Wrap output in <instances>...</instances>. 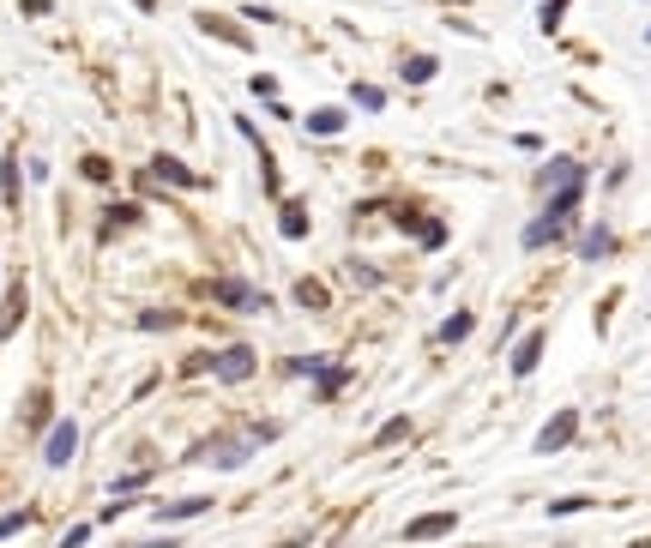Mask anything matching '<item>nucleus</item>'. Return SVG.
Here are the masks:
<instances>
[{
  "label": "nucleus",
  "mask_w": 651,
  "mask_h": 548,
  "mask_svg": "<svg viewBox=\"0 0 651 548\" xmlns=\"http://www.w3.org/2000/svg\"><path fill=\"white\" fill-rule=\"evenodd\" d=\"M31 506H18V513H6V518H0V543H6V536H18V531H25V524H31Z\"/></svg>",
  "instance_id": "obj_25"
},
{
  "label": "nucleus",
  "mask_w": 651,
  "mask_h": 548,
  "mask_svg": "<svg viewBox=\"0 0 651 548\" xmlns=\"http://www.w3.org/2000/svg\"><path fill=\"white\" fill-rule=\"evenodd\" d=\"M308 133H320V139L344 133V109H314V115H308Z\"/></svg>",
  "instance_id": "obj_14"
},
{
  "label": "nucleus",
  "mask_w": 651,
  "mask_h": 548,
  "mask_svg": "<svg viewBox=\"0 0 651 548\" xmlns=\"http://www.w3.org/2000/svg\"><path fill=\"white\" fill-rule=\"evenodd\" d=\"M84 543H91V524H73V531L61 536V548H84Z\"/></svg>",
  "instance_id": "obj_30"
},
{
  "label": "nucleus",
  "mask_w": 651,
  "mask_h": 548,
  "mask_svg": "<svg viewBox=\"0 0 651 548\" xmlns=\"http://www.w3.org/2000/svg\"><path fill=\"white\" fill-rule=\"evenodd\" d=\"M470 326H477V319H470V308H459V314L440 326V344H459V338H470Z\"/></svg>",
  "instance_id": "obj_22"
},
{
  "label": "nucleus",
  "mask_w": 651,
  "mask_h": 548,
  "mask_svg": "<svg viewBox=\"0 0 651 548\" xmlns=\"http://www.w3.org/2000/svg\"><path fill=\"white\" fill-rule=\"evenodd\" d=\"M573 181H585V169L567 163V157H561V163H549L543 175H537V187H543V193H561V187H573Z\"/></svg>",
  "instance_id": "obj_8"
},
{
  "label": "nucleus",
  "mask_w": 651,
  "mask_h": 548,
  "mask_svg": "<svg viewBox=\"0 0 651 548\" xmlns=\"http://www.w3.org/2000/svg\"><path fill=\"white\" fill-rule=\"evenodd\" d=\"M452 524H459V513H422V518L404 524V536H410V543H434V536H447Z\"/></svg>",
  "instance_id": "obj_6"
},
{
  "label": "nucleus",
  "mask_w": 651,
  "mask_h": 548,
  "mask_svg": "<svg viewBox=\"0 0 651 548\" xmlns=\"http://www.w3.org/2000/svg\"><path fill=\"white\" fill-rule=\"evenodd\" d=\"M253 349L248 344H230V349H212V356H193L187 362V374H217L223 386H242V380H253Z\"/></svg>",
  "instance_id": "obj_2"
},
{
  "label": "nucleus",
  "mask_w": 651,
  "mask_h": 548,
  "mask_svg": "<svg viewBox=\"0 0 651 548\" xmlns=\"http://www.w3.org/2000/svg\"><path fill=\"white\" fill-rule=\"evenodd\" d=\"M404 434H410V416H392V422H386V428L374 434V452H386V446H399Z\"/></svg>",
  "instance_id": "obj_21"
},
{
  "label": "nucleus",
  "mask_w": 651,
  "mask_h": 548,
  "mask_svg": "<svg viewBox=\"0 0 651 548\" xmlns=\"http://www.w3.org/2000/svg\"><path fill=\"white\" fill-rule=\"evenodd\" d=\"M18 6H25V13H31V18H36V13H49L54 0H18Z\"/></svg>",
  "instance_id": "obj_33"
},
{
  "label": "nucleus",
  "mask_w": 651,
  "mask_h": 548,
  "mask_svg": "<svg viewBox=\"0 0 651 548\" xmlns=\"http://www.w3.org/2000/svg\"><path fill=\"white\" fill-rule=\"evenodd\" d=\"M561 18H567V0H549L543 6V31H561Z\"/></svg>",
  "instance_id": "obj_28"
},
{
  "label": "nucleus",
  "mask_w": 651,
  "mask_h": 548,
  "mask_svg": "<svg viewBox=\"0 0 651 548\" xmlns=\"http://www.w3.org/2000/svg\"><path fill=\"white\" fill-rule=\"evenodd\" d=\"M205 506H212L205 494H193V500H169V506H157V518H163V524H182V518H200Z\"/></svg>",
  "instance_id": "obj_11"
},
{
  "label": "nucleus",
  "mask_w": 651,
  "mask_h": 548,
  "mask_svg": "<svg viewBox=\"0 0 651 548\" xmlns=\"http://www.w3.org/2000/svg\"><path fill=\"white\" fill-rule=\"evenodd\" d=\"M127 548H182L175 536H151V543H127Z\"/></svg>",
  "instance_id": "obj_32"
},
{
  "label": "nucleus",
  "mask_w": 651,
  "mask_h": 548,
  "mask_svg": "<svg viewBox=\"0 0 651 548\" xmlns=\"http://www.w3.org/2000/svg\"><path fill=\"white\" fill-rule=\"evenodd\" d=\"M344 380H350L344 367H326V374H320V404H326V398H338V392H344Z\"/></svg>",
  "instance_id": "obj_24"
},
{
  "label": "nucleus",
  "mask_w": 651,
  "mask_h": 548,
  "mask_svg": "<svg viewBox=\"0 0 651 548\" xmlns=\"http://www.w3.org/2000/svg\"><path fill=\"white\" fill-rule=\"evenodd\" d=\"M296 301H301V308H326V283L301 278V283H296Z\"/></svg>",
  "instance_id": "obj_23"
},
{
  "label": "nucleus",
  "mask_w": 651,
  "mask_h": 548,
  "mask_svg": "<svg viewBox=\"0 0 651 548\" xmlns=\"http://www.w3.org/2000/svg\"><path fill=\"white\" fill-rule=\"evenodd\" d=\"M609 248H616V230H609V223H597V230H585V259H603V253H609Z\"/></svg>",
  "instance_id": "obj_16"
},
{
  "label": "nucleus",
  "mask_w": 651,
  "mask_h": 548,
  "mask_svg": "<svg viewBox=\"0 0 651 548\" xmlns=\"http://www.w3.org/2000/svg\"><path fill=\"white\" fill-rule=\"evenodd\" d=\"M127 223H139V205H109V217H103V241L115 230H127Z\"/></svg>",
  "instance_id": "obj_20"
},
{
  "label": "nucleus",
  "mask_w": 651,
  "mask_h": 548,
  "mask_svg": "<svg viewBox=\"0 0 651 548\" xmlns=\"http://www.w3.org/2000/svg\"><path fill=\"white\" fill-rule=\"evenodd\" d=\"M278 230H284L290 241H301V235H308V211H301V200H284V217H278Z\"/></svg>",
  "instance_id": "obj_15"
},
{
  "label": "nucleus",
  "mask_w": 651,
  "mask_h": 548,
  "mask_svg": "<svg viewBox=\"0 0 651 548\" xmlns=\"http://www.w3.org/2000/svg\"><path fill=\"white\" fill-rule=\"evenodd\" d=\"M573 434H579V410H555L549 422H543V428H537V458H549V452H561L573 440Z\"/></svg>",
  "instance_id": "obj_4"
},
{
  "label": "nucleus",
  "mask_w": 651,
  "mask_h": 548,
  "mask_svg": "<svg viewBox=\"0 0 651 548\" xmlns=\"http://www.w3.org/2000/svg\"><path fill=\"white\" fill-rule=\"evenodd\" d=\"M579 506H591V500H585V494H567V500H555L549 513H555V518H567V513H579Z\"/></svg>",
  "instance_id": "obj_29"
},
{
  "label": "nucleus",
  "mask_w": 651,
  "mask_h": 548,
  "mask_svg": "<svg viewBox=\"0 0 651 548\" xmlns=\"http://www.w3.org/2000/svg\"><path fill=\"white\" fill-rule=\"evenodd\" d=\"M434 67H440V61H434V54H410V61H404V79H410V84H429L434 79Z\"/></svg>",
  "instance_id": "obj_19"
},
{
  "label": "nucleus",
  "mask_w": 651,
  "mask_h": 548,
  "mask_svg": "<svg viewBox=\"0 0 651 548\" xmlns=\"http://www.w3.org/2000/svg\"><path fill=\"white\" fill-rule=\"evenodd\" d=\"M151 175H157V181H169V187H200V175H193V169H182V157H169V151H157V157H151Z\"/></svg>",
  "instance_id": "obj_7"
},
{
  "label": "nucleus",
  "mask_w": 651,
  "mask_h": 548,
  "mask_svg": "<svg viewBox=\"0 0 651 548\" xmlns=\"http://www.w3.org/2000/svg\"><path fill=\"white\" fill-rule=\"evenodd\" d=\"M133 6H139V13H157V0H133Z\"/></svg>",
  "instance_id": "obj_34"
},
{
  "label": "nucleus",
  "mask_w": 651,
  "mask_h": 548,
  "mask_svg": "<svg viewBox=\"0 0 651 548\" xmlns=\"http://www.w3.org/2000/svg\"><path fill=\"white\" fill-rule=\"evenodd\" d=\"M73 452H79V422H54L49 428V440H43V465L49 470H61L73 458Z\"/></svg>",
  "instance_id": "obj_5"
},
{
  "label": "nucleus",
  "mask_w": 651,
  "mask_h": 548,
  "mask_svg": "<svg viewBox=\"0 0 651 548\" xmlns=\"http://www.w3.org/2000/svg\"><path fill=\"white\" fill-rule=\"evenodd\" d=\"M290 374H314V380H320V374H326V356H296Z\"/></svg>",
  "instance_id": "obj_27"
},
{
  "label": "nucleus",
  "mask_w": 651,
  "mask_h": 548,
  "mask_svg": "<svg viewBox=\"0 0 651 548\" xmlns=\"http://www.w3.org/2000/svg\"><path fill=\"white\" fill-rule=\"evenodd\" d=\"M0 200H6V211H18V157L13 151L0 157Z\"/></svg>",
  "instance_id": "obj_12"
},
{
  "label": "nucleus",
  "mask_w": 651,
  "mask_h": 548,
  "mask_svg": "<svg viewBox=\"0 0 651 548\" xmlns=\"http://www.w3.org/2000/svg\"><path fill=\"white\" fill-rule=\"evenodd\" d=\"M169 326H182V308H145L139 314V332H169Z\"/></svg>",
  "instance_id": "obj_13"
},
{
  "label": "nucleus",
  "mask_w": 651,
  "mask_h": 548,
  "mask_svg": "<svg viewBox=\"0 0 651 548\" xmlns=\"http://www.w3.org/2000/svg\"><path fill=\"white\" fill-rule=\"evenodd\" d=\"M579 200H585V181H573V187H561V193H549L543 217H531L518 241H525V248H549V241H561V235H567V223H573V211H579Z\"/></svg>",
  "instance_id": "obj_1"
},
{
  "label": "nucleus",
  "mask_w": 651,
  "mask_h": 548,
  "mask_svg": "<svg viewBox=\"0 0 651 548\" xmlns=\"http://www.w3.org/2000/svg\"><path fill=\"white\" fill-rule=\"evenodd\" d=\"M537 356H543V332H525V338H518V349H513V374H518V380L537 367Z\"/></svg>",
  "instance_id": "obj_10"
},
{
  "label": "nucleus",
  "mask_w": 651,
  "mask_h": 548,
  "mask_svg": "<svg viewBox=\"0 0 651 548\" xmlns=\"http://www.w3.org/2000/svg\"><path fill=\"white\" fill-rule=\"evenodd\" d=\"M25 422H31V428H43V422H49V392H36V398H31V410H25Z\"/></svg>",
  "instance_id": "obj_26"
},
{
  "label": "nucleus",
  "mask_w": 651,
  "mask_h": 548,
  "mask_svg": "<svg viewBox=\"0 0 651 548\" xmlns=\"http://www.w3.org/2000/svg\"><path fill=\"white\" fill-rule=\"evenodd\" d=\"M25 308H31V296H25V283H13V289H6V308H0V338H13V332H18Z\"/></svg>",
  "instance_id": "obj_9"
},
{
  "label": "nucleus",
  "mask_w": 651,
  "mask_h": 548,
  "mask_svg": "<svg viewBox=\"0 0 651 548\" xmlns=\"http://www.w3.org/2000/svg\"><path fill=\"white\" fill-rule=\"evenodd\" d=\"M200 31H212V36H230L235 49H248V31H235V24H223L217 13H200Z\"/></svg>",
  "instance_id": "obj_18"
},
{
  "label": "nucleus",
  "mask_w": 651,
  "mask_h": 548,
  "mask_svg": "<svg viewBox=\"0 0 651 548\" xmlns=\"http://www.w3.org/2000/svg\"><path fill=\"white\" fill-rule=\"evenodd\" d=\"M205 296L223 301V308H235V314H260V308H266V296H260L253 283H242V278H217V283H205Z\"/></svg>",
  "instance_id": "obj_3"
},
{
  "label": "nucleus",
  "mask_w": 651,
  "mask_h": 548,
  "mask_svg": "<svg viewBox=\"0 0 651 548\" xmlns=\"http://www.w3.org/2000/svg\"><path fill=\"white\" fill-rule=\"evenodd\" d=\"M350 103H356V109H368V115H380L386 91H380V84H350Z\"/></svg>",
  "instance_id": "obj_17"
},
{
  "label": "nucleus",
  "mask_w": 651,
  "mask_h": 548,
  "mask_svg": "<svg viewBox=\"0 0 651 548\" xmlns=\"http://www.w3.org/2000/svg\"><path fill=\"white\" fill-rule=\"evenodd\" d=\"M84 181H109V163H103V157H84Z\"/></svg>",
  "instance_id": "obj_31"
}]
</instances>
